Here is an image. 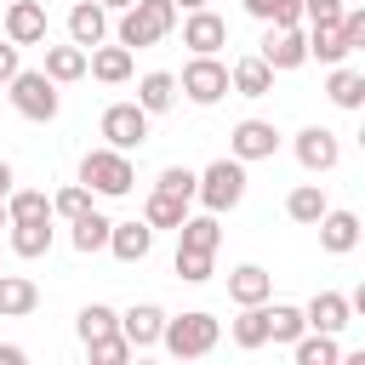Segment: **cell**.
<instances>
[{
    "label": "cell",
    "mask_w": 365,
    "mask_h": 365,
    "mask_svg": "<svg viewBox=\"0 0 365 365\" xmlns=\"http://www.w3.org/2000/svg\"><path fill=\"white\" fill-rule=\"evenodd\" d=\"M325 205H331V200H325V188H319V182H297V188L285 194V217H291V222H302V228H314V222L325 217Z\"/></svg>",
    "instance_id": "obj_23"
},
{
    "label": "cell",
    "mask_w": 365,
    "mask_h": 365,
    "mask_svg": "<svg viewBox=\"0 0 365 365\" xmlns=\"http://www.w3.org/2000/svg\"><path fill=\"white\" fill-rule=\"evenodd\" d=\"M11 182H17V171H11V165H6V160H0V200H6V194H11Z\"/></svg>",
    "instance_id": "obj_44"
},
{
    "label": "cell",
    "mask_w": 365,
    "mask_h": 365,
    "mask_svg": "<svg viewBox=\"0 0 365 365\" xmlns=\"http://www.w3.org/2000/svg\"><path fill=\"white\" fill-rule=\"evenodd\" d=\"M6 228H11V251L17 257H46L51 240H57L51 234V217H29V222H6Z\"/></svg>",
    "instance_id": "obj_24"
},
{
    "label": "cell",
    "mask_w": 365,
    "mask_h": 365,
    "mask_svg": "<svg viewBox=\"0 0 365 365\" xmlns=\"http://www.w3.org/2000/svg\"><path fill=\"white\" fill-rule=\"evenodd\" d=\"M40 308V285L29 274H0V319H29Z\"/></svg>",
    "instance_id": "obj_17"
},
{
    "label": "cell",
    "mask_w": 365,
    "mask_h": 365,
    "mask_svg": "<svg viewBox=\"0 0 365 365\" xmlns=\"http://www.w3.org/2000/svg\"><path fill=\"white\" fill-rule=\"evenodd\" d=\"M291 148H297V165L314 171V177H319V171H336V160H342V143H336V131H325V125H302Z\"/></svg>",
    "instance_id": "obj_10"
},
{
    "label": "cell",
    "mask_w": 365,
    "mask_h": 365,
    "mask_svg": "<svg viewBox=\"0 0 365 365\" xmlns=\"http://www.w3.org/2000/svg\"><path fill=\"white\" fill-rule=\"evenodd\" d=\"M74 331H80V342H97V336L120 331V314H114L108 302H86V308H80V319H74Z\"/></svg>",
    "instance_id": "obj_32"
},
{
    "label": "cell",
    "mask_w": 365,
    "mask_h": 365,
    "mask_svg": "<svg viewBox=\"0 0 365 365\" xmlns=\"http://www.w3.org/2000/svg\"><path fill=\"white\" fill-rule=\"evenodd\" d=\"M182 46H188L194 57H217V51L228 46V23H222L211 6H194V11L182 17Z\"/></svg>",
    "instance_id": "obj_9"
},
{
    "label": "cell",
    "mask_w": 365,
    "mask_h": 365,
    "mask_svg": "<svg viewBox=\"0 0 365 365\" xmlns=\"http://www.w3.org/2000/svg\"><path fill=\"white\" fill-rule=\"evenodd\" d=\"M0 228H6V200H0Z\"/></svg>",
    "instance_id": "obj_47"
},
{
    "label": "cell",
    "mask_w": 365,
    "mask_h": 365,
    "mask_svg": "<svg viewBox=\"0 0 365 365\" xmlns=\"http://www.w3.org/2000/svg\"><path fill=\"white\" fill-rule=\"evenodd\" d=\"M302 331H308L302 308H291V302H274L268 308V342H297Z\"/></svg>",
    "instance_id": "obj_36"
},
{
    "label": "cell",
    "mask_w": 365,
    "mask_h": 365,
    "mask_svg": "<svg viewBox=\"0 0 365 365\" xmlns=\"http://www.w3.org/2000/svg\"><path fill=\"white\" fill-rule=\"evenodd\" d=\"M86 74H97L103 86H120V80H131V51L125 46H91L86 51Z\"/></svg>",
    "instance_id": "obj_20"
},
{
    "label": "cell",
    "mask_w": 365,
    "mask_h": 365,
    "mask_svg": "<svg viewBox=\"0 0 365 365\" xmlns=\"http://www.w3.org/2000/svg\"><path fill=\"white\" fill-rule=\"evenodd\" d=\"M314 228H319V245H325L331 257H348V251L359 245V217H354V211H331V205H325V217H319Z\"/></svg>",
    "instance_id": "obj_14"
},
{
    "label": "cell",
    "mask_w": 365,
    "mask_h": 365,
    "mask_svg": "<svg viewBox=\"0 0 365 365\" xmlns=\"http://www.w3.org/2000/svg\"><path fill=\"white\" fill-rule=\"evenodd\" d=\"M217 336H222V325H217V314H205V308L177 314V319L160 325V342H165L171 359H205V354L217 348Z\"/></svg>",
    "instance_id": "obj_2"
},
{
    "label": "cell",
    "mask_w": 365,
    "mask_h": 365,
    "mask_svg": "<svg viewBox=\"0 0 365 365\" xmlns=\"http://www.w3.org/2000/svg\"><path fill=\"white\" fill-rule=\"evenodd\" d=\"M177 11H194V6H211V0H171Z\"/></svg>",
    "instance_id": "obj_45"
},
{
    "label": "cell",
    "mask_w": 365,
    "mask_h": 365,
    "mask_svg": "<svg viewBox=\"0 0 365 365\" xmlns=\"http://www.w3.org/2000/svg\"><path fill=\"white\" fill-rule=\"evenodd\" d=\"M177 245H188V251H217V245H222V228H217V211H200V217H182V222H177Z\"/></svg>",
    "instance_id": "obj_28"
},
{
    "label": "cell",
    "mask_w": 365,
    "mask_h": 365,
    "mask_svg": "<svg viewBox=\"0 0 365 365\" xmlns=\"http://www.w3.org/2000/svg\"><path fill=\"white\" fill-rule=\"evenodd\" d=\"M302 17L308 23H336L342 17V0H302Z\"/></svg>",
    "instance_id": "obj_41"
},
{
    "label": "cell",
    "mask_w": 365,
    "mask_h": 365,
    "mask_svg": "<svg viewBox=\"0 0 365 365\" xmlns=\"http://www.w3.org/2000/svg\"><path fill=\"white\" fill-rule=\"evenodd\" d=\"M274 74H291V68H302L308 63V34L297 29V23H268V34H262V51H257Z\"/></svg>",
    "instance_id": "obj_7"
},
{
    "label": "cell",
    "mask_w": 365,
    "mask_h": 365,
    "mask_svg": "<svg viewBox=\"0 0 365 365\" xmlns=\"http://www.w3.org/2000/svg\"><path fill=\"white\" fill-rule=\"evenodd\" d=\"M268 342V302H251V308H240V319H234V348H262Z\"/></svg>",
    "instance_id": "obj_31"
},
{
    "label": "cell",
    "mask_w": 365,
    "mask_h": 365,
    "mask_svg": "<svg viewBox=\"0 0 365 365\" xmlns=\"http://www.w3.org/2000/svg\"><path fill=\"white\" fill-rule=\"evenodd\" d=\"M228 297H234V308L268 302V297H274V274H268V268H257V262H240V268L228 274Z\"/></svg>",
    "instance_id": "obj_16"
},
{
    "label": "cell",
    "mask_w": 365,
    "mask_h": 365,
    "mask_svg": "<svg viewBox=\"0 0 365 365\" xmlns=\"http://www.w3.org/2000/svg\"><path fill=\"white\" fill-rule=\"evenodd\" d=\"M160 325H165V308H154V302H137V308H125V314H120V336H125L137 354L160 342Z\"/></svg>",
    "instance_id": "obj_13"
},
{
    "label": "cell",
    "mask_w": 365,
    "mask_h": 365,
    "mask_svg": "<svg viewBox=\"0 0 365 365\" xmlns=\"http://www.w3.org/2000/svg\"><path fill=\"white\" fill-rule=\"evenodd\" d=\"M194 200L205 205V211H234L240 200H245V160H211L205 171H194Z\"/></svg>",
    "instance_id": "obj_3"
},
{
    "label": "cell",
    "mask_w": 365,
    "mask_h": 365,
    "mask_svg": "<svg viewBox=\"0 0 365 365\" xmlns=\"http://www.w3.org/2000/svg\"><path fill=\"white\" fill-rule=\"evenodd\" d=\"M171 103H177V74L154 68V74H143V80H137V108H148V114H165Z\"/></svg>",
    "instance_id": "obj_27"
},
{
    "label": "cell",
    "mask_w": 365,
    "mask_h": 365,
    "mask_svg": "<svg viewBox=\"0 0 365 365\" xmlns=\"http://www.w3.org/2000/svg\"><path fill=\"white\" fill-rule=\"evenodd\" d=\"M257 23H302V0H245Z\"/></svg>",
    "instance_id": "obj_38"
},
{
    "label": "cell",
    "mask_w": 365,
    "mask_h": 365,
    "mask_svg": "<svg viewBox=\"0 0 365 365\" xmlns=\"http://www.w3.org/2000/svg\"><path fill=\"white\" fill-rule=\"evenodd\" d=\"M348 297L342 291H314L308 297V308H302V319H308V331H342L348 325Z\"/></svg>",
    "instance_id": "obj_19"
},
{
    "label": "cell",
    "mask_w": 365,
    "mask_h": 365,
    "mask_svg": "<svg viewBox=\"0 0 365 365\" xmlns=\"http://www.w3.org/2000/svg\"><path fill=\"white\" fill-rule=\"evenodd\" d=\"M342 6H359V0H342Z\"/></svg>",
    "instance_id": "obj_48"
},
{
    "label": "cell",
    "mask_w": 365,
    "mask_h": 365,
    "mask_svg": "<svg viewBox=\"0 0 365 365\" xmlns=\"http://www.w3.org/2000/svg\"><path fill=\"white\" fill-rule=\"evenodd\" d=\"M177 29V6L171 0H131L125 11H120V46L125 51H143V46H160L165 34Z\"/></svg>",
    "instance_id": "obj_1"
},
{
    "label": "cell",
    "mask_w": 365,
    "mask_h": 365,
    "mask_svg": "<svg viewBox=\"0 0 365 365\" xmlns=\"http://www.w3.org/2000/svg\"><path fill=\"white\" fill-rule=\"evenodd\" d=\"M308 57H319V63H342V57H348L336 23H308Z\"/></svg>",
    "instance_id": "obj_33"
},
{
    "label": "cell",
    "mask_w": 365,
    "mask_h": 365,
    "mask_svg": "<svg viewBox=\"0 0 365 365\" xmlns=\"http://www.w3.org/2000/svg\"><path fill=\"white\" fill-rule=\"evenodd\" d=\"M0 274H6V268H0Z\"/></svg>",
    "instance_id": "obj_49"
},
{
    "label": "cell",
    "mask_w": 365,
    "mask_h": 365,
    "mask_svg": "<svg viewBox=\"0 0 365 365\" xmlns=\"http://www.w3.org/2000/svg\"><path fill=\"white\" fill-rule=\"evenodd\" d=\"M228 91H240V97H268V91H274V68H268L262 57H240V63L228 68Z\"/></svg>",
    "instance_id": "obj_21"
},
{
    "label": "cell",
    "mask_w": 365,
    "mask_h": 365,
    "mask_svg": "<svg viewBox=\"0 0 365 365\" xmlns=\"http://www.w3.org/2000/svg\"><path fill=\"white\" fill-rule=\"evenodd\" d=\"M97 6H103V11H125L131 0H97Z\"/></svg>",
    "instance_id": "obj_46"
},
{
    "label": "cell",
    "mask_w": 365,
    "mask_h": 365,
    "mask_svg": "<svg viewBox=\"0 0 365 365\" xmlns=\"http://www.w3.org/2000/svg\"><path fill=\"white\" fill-rule=\"evenodd\" d=\"M325 97H331L336 108H359V103H365V74H359V68H348V63H331Z\"/></svg>",
    "instance_id": "obj_26"
},
{
    "label": "cell",
    "mask_w": 365,
    "mask_h": 365,
    "mask_svg": "<svg viewBox=\"0 0 365 365\" xmlns=\"http://www.w3.org/2000/svg\"><path fill=\"white\" fill-rule=\"evenodd\" d=\"M6 40L11 46H46V6L40 0H11L6 6Z\"/></svg>",
    "instance_id": "obj_12"
},
{
    "label": "cell",
    "mask_w": 365,
    "mask_h": 365,
    "mask_svg": "<svg viewBox=\"0 0 365 365\" xmlns=\"http://www.w3.org/2000/svg\"><path fill=\"white\" fill-rule=\"evenodd\" d=\"M46 74L57 80V86H74V80H86V46H46Z\"/></svg>",
    "instance_id": "obj_25"
},
{
    "label": "cell",
    "mask_w": 365,
    "mask_h": 365,
    "mask_svg": "<svg viewBox=\"0 0 365 365\" xmlns=\"http://www.w3.org/2000/svg\"><path fill=\"white\" fill-rule=\"evenodd\" d=\"M154 188H165V194H182V200H194V171H188V165H165V171L154 177Z\"/></svg>",
    "instance_id": "obj_40"
},
{
    "label": "cell",
    "mask_w": 365,
    "mask_h": 365,
    "mask_svg": "<svg viewBox=\"0 0 365 365\" xmlns=\"http://www.w3.org/2000/svg\"><path fill=\"white\" fill-rule=\"evenodd\" d=\"M217 274V251H188V245H177V279L182 285H205Z\"/></svg>",
    "instance_id": "obj_35"
},
{
    "label": "cell",
    "mask_w": 365,
    "mask_h": 365,
    "mask_svg": "<svg viewBox=\"0 0 365 365\" xmlns=\"http://www.w3.org/2000/svg\"><path fill=\"white\" fill-rule=\"evenodd\" d=\"M80 182L91 188V194H103V200H120V194H131V182H137V165H131V154H120V148H91L86 160H80Z\"/></svg>",
    "instance_id": "obj_4"
},
{
    "label": "cell",
    "mask_w": 365,
    "mask_h": 365,
    "mask_svg": "<svg viewBox=\"0 0 365 365\" xmlns=\"http://www.w3.org/2000/svg\"><path fill=\"white\" fill-rule=\"evenodd\" d=\"M86 354H91L97 365H125V359H131L137 348H131V342H125L120 331H108V336H97V342H86Z\"/></svg>",
    "instance_id": "obj_39"
},
{
    "label": "cell",
    "mask_w": 365,
    "mask_h": 365,
    "mask_svg": "<svg viewBox=\"0 0 365 365\" xmlns=\"http://www.w3.org/2000/svg\"><path fill=\"white\" fill-rule=\"evenodd\" d=\"M103 137H108V148H120V154L143 148V143H148V108H137V103H108V108H103Z\"/></svg>",
    "instance_id": "obj_8"
},
{
    "label": "cell",
    "mask_w": 365,
    "mask_h": 365,
    "mask_svg": "<svg viewBox=\"0 0 365 365\" xmlns=\"http://www.w3.org/2000/svg\"><path fill=\"white\" fill-rule=\"evenodd\" d=\"M6 91H11V108L23 114V120H57V108H63V97H57V80L46 74V68H17L11 80H6Z\"/></svg>",
    "instance_id": "obj_5"
},
{
    "label": "cell",
    "mask_w": 365,
    "mask_h": 365,
    "mask_svg": "<svg viewBox=\"0 0 365 365\" xmlns=\"http://www.w3.org/2000/svg\"><path fill=\"white\" fill-rule=\"evenodd\" d=\"M23 359H29V354H23L17 342H0V365H23Z\"/></svg>",
    "instance_id": "obj_43"
},
{
    "label": "cell",
    "mask_w": 365,
    "mask_h": 365,
    "mask_svg": "<svg viewBox=\"0 0 365 365\" xmlns=\"http://www.w3.org/2000/svg\"><path fill=\"white\" fill-rule=\"evenodd\" d=\"M80 211H91V188H86V182H68V188H57V194H51V217L74 222Z\"/></svg>",
    "instance_id": "obj_37"
},
{
    "label": "cell",
    "mask_w": 365,
    "mask_h": 365,
    "mask_svg": "<svg viewBox=\"0 0 365 365\" xmlns=\"http://www.w3.org/2000/svg\"><path fill=\"white\" fill-rule=\"evenodd\" d=\"M103 34H108V11L97 6V0H80V6H68V40L74 46H103Z\"/></svg>",
    "instance_id": "obj_18"
},
{
    "label": "cell",
    "mask_w": 365,
    "mask_h": 365,
    "mask_svg": "<svg viewBox=\"0 0 365 365\" xmlns=\"http://www.w3.org/2000/svg\"><path fill=\"white\" fill-rule=\"evenodd\" d=\"M274 148H279V131H274V120H240L234 131H228V154L234 160H274Z\"/></svg>",
    "instance_id": "obj_11"
},
{
    "label": "cell",
    "mask_w": 365,
    "mask_h": 365,
    "mask_svg": "<svg viewBox=\"0 0 365 365\" xmlns=\"http://www.w3.org/2000/svg\"><path fill=\"white\" fill-rule=\"evenodd\" d=\"M108 228H114V217H103V211L91 205V211H80V217L68 222V240H74V251H80V257H91V251H103V245H108Z\"/></svg>",
    "instance_id": "obj_22"
},
{
    "label": "cell",
    "mask_w": 365,
    "mask_h": 365,
    "mask_svg": "<svg viewBox=\"0 0 365 365\" xmlns=\"http://www.w3.org/2000/svg\"><path fill=\"white\" fill-rule=\"evenodd\" d=\"M177 91H182L188 103H200V108L222 103V97H228V63H217V57H188Z\"/></svg>",
    "instance_id": "obj_6"
},
{
    "label": "cell",
    "mask_w": 365,
    "mask_h": 365,
    "mask_svg": "<svg viewBox=\"0 0 365 365\" xmlns=\"http://www.w3.org/2000/svg\"><path fill=\"white\" fill-rule=\"evenodd\" d=\"M182 217H188V200H182V194H165V188H154V194L143 200V222H148V228H177Z\"/></svg>",
    "instance_id": "obj_30"
},
{
    "label": "cell",
    "mask_w": 365,
    "mask_h": 365,
    "mask_svg": "<svg viewBox=\"0 0 365 365\" xmlns=\"http://www.w3.org/2000/svg\"><path fill=\"white\" fill-rule=\"evenodd\" d=\"M17 51H23V46H11V40H0V86H6V80H11L17 68H23V57H17Z\"/></svg>",
    "instance_id": "obj_42"
},
{
    "label": "cell",
    "mask_w": 365,
    "mask_h": 365,
    "mask_svg": "<svg viewBox=\"0 0 365 365\" xmlns=\"http://www.w3.org/2000/svg\"><path fill=\"white\" fill-rule=\"evenodd\" d=\"M103 251H114L120 262H143V257L154 251V228H148L143 217H137V222H114V228H108V245H103Z\"/></svg>",
    "instance_id": "obj_15"
},
{
    "label": "cell",
    "mask_w": 365,
    "mask_h": 365,
    "mask_svg": "<svg viewBox=\"0 0 365 365\" xmlns=\"http://www.w3.org/2000/svg\"><path fill=\"white\" fill-rule=\"evenodd\" d=\"M291 354H297V365H336V359H342L336 331H302V336L291 342Z\"/></svg>",
    "instance_id": "obj_29"
},
{
    "label": "cell",
    "mask_w": 365,
    "mask_h": 365,
    "mask_svg": "<svg viewBox=\"0 0 365 365\" xmlns=\"http://www.w3.org/2000/svg\"><path fill=\"white\" fill-rule=\"evenodd\" d=\"M29 217H51V200L40 188H11L6 194V222H29Z\"/></svg>",
    "instance_id": "obj_34"
}]
</instances>
